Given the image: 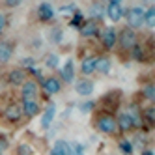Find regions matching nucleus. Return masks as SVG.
Returning <instances> with one entry per match:
<instances>
[{
    "instance_id": "nucleus-28",
    "label": "nucleus",
    "mask_w": 155,
    "mask_h": 155,
    "mask_svg": "<svg viewBox=\"0 0 155 155\" xmlns=\"http://www.w3.org/2000/svg\"><path fill=\"white\" fill-rule=\"evenodd\" d=\"M17 153L19 155H32L34 150H32V146H28V144H21V146L17 148Z\"/></svg>"
},
{
    "instance_id": "nucleus-25",
    "label": "nucleus",
    "mask_w": 155,
    "mask_h": 155,
    "mask_svg": "<svg viewBox=\"0 0 155 155\" xmlns=\"http://www.w3.org/2000/svg\"><path fill=\"white\" fill-rule=\"evenodd\" d=\"M69 155H84V146L79 142L69 144Z\"/></svg>"
},
{
    "instance_id": "nucleus-7",
    "label": "nucleus",
    "mask_w": 155,
    "mask_h": 155,
    "mask_svg": "<svg viewBox=\"0 0 155 155\" xmlns=\"http://www.w3.org/2000/svg\"><path fill=\"white\" fill-rule=\"evenodd\" d=\"M21 112L26 114L28 118H34L39 112V105L36 103V99H26V101H23V105H21Z\"/></svg>"
},
{
    "instance_id": "nucleus-2",
    "label": "nucleus",
    "mask_w": 155,
    "mask_h": 155,
    "mask_svg": "<svg viewBox=\"0 0 155 155\" xmlns=\"http://www.w3.org/2000/svg\"><path fill=\"white\" fill-rule=\"evenodd\" d=\"M125 17H127V25H129L127 28H131V30L144 25V9L142 8H131V9H127Z\"/></svg>"
},
{
    "instance_id": "nucleus-31",
    "label": "nucleus",
    "mask_w": 155,
    "mask_h": 155,
    "mask_svg": "<svg viewBox=\"0 0 155 155\" xmlns=\"http://www.w3.org/2000/svg\"><path fill=\"white\" fill-rule=\"evenodd\" d=\"M144 116H146L148 121H153L155 120V110H153V107H150L148 110H144Z\"/></svg>"
},
{
    "instance_id": "nucleus-14",
    "label": "nucleus",
    "mask_w": 155,
    "mask_h": 155,
    "mask_svg": "<svg viewBox=\"0 0 155 155\" xmlns=\"http://www.w3.org/2000/svg\"><path fill=\"white\" fill-rule=\"evenodd\" d=\"M54 112H56L54 105H49V107L45 108V112H43V116H41V127H43V129H49V127H51L52 118H54Z\"/></svg>"
},
{
    "instance_id": "nucleus-3",
    "label": "nucleus",
    "mask_w": 155,
    "mask_h": 155,
    "mask_svg": "<svg viewBox=\"0 0 155 155\" xmlns=\"http://www.w3.org/2000/svg\"><path fill=\"white\" fill-rule=\"evenodd\" d=\"M118 39H120V45L124 49H131L133 45H137V34L131 28H124V30H121Z\"/></svg>"
},
{
    "instance_id": "nucleus-16",
    "label": "nucleus",
    "mask_w": 155,
    "mask_h": 155,
    "mask_svg": "<svg viewBox=\"0 0 155 155\" xmlns=\"http://www.w3.org/2000/svg\"><path fill=\"white\" fill-rule=\"evenodd\" d=\"M38 15H39L41 21H51V19L54 17V9L51 8V4L43 2V4H39V8H38Z\"/></svg>"
},
{
    "instance_id": "nucleus-39",
    "label": "nucleus",
    "mask_w": 155,
    "mask_h": 155,
    "mask_svg": "<svg viewBox=\"0 0 155 155\" xmlns=\"http://www.w3.org/2000/svg\"><path fill=\"white\" fill-rule=\"evenodd\" d=\"M142 155H153V150H144Z\"/></svg>"
},
{
    "instance_id": "nucleus-30",
    "label": "nucleus",
    "mask_w": 155,
    "mask_h": 155,
    "mask_svg": "<svg viewBox=\"0 0 155 155\" xmlns=\"http://www.w3.org/2000/svg\"><path fill=\"white\" fill-rule=\"evenodd\" d=\"M131 51H133V58H135L137 62H140L142 60V47L140 45H133Z\"/></svg>"
},
{
    "instance_id": "nucleus-9",
    "label": "nucleus",
    "mask_w": 155,
    "mask_h": 155,
    "mask_svg": "<svg viewBox=\"0 0 155 155\" xmlns=\"http://www.w3.org/2000/svg\"><path fill=\"white\" fill-rule=\"evenodd\" d=\"M60 75H62L64 82H73V79H75V64H73V60H68L64 64V68L60 69Z\"/></svg>"
},
{
    "instance_id": "nucleus-17",
    "label": "nucleus",
    "mask_w": 155,
    "mask_h": 155,
    "mask_svg": "<svg viewBox=\"0 0 155 155\" xmlns=\"http://www.w3.org/2000/svg\"><path fill=\"white\" fill-rule=\"evenodd\" d=\"M26 81V73L23 69H13L9 71V82L13 86H23V82Z\"/></svg>"
},
{
    "instance_id": "nucleus-26",
    "label": "nucleus",
    "mask_w": 155,
    "mask_h": 155,
    "mask_svg": "<svg viewBox=\"0 0 155 155\" xmlns=\"http://www.w3.org/2000/svg\"><path fill=\"white\" fill-rule=\"evenodd\" d=\"M81 23H84V15H82V13H79V12H77V13H75V17L71 19V23H69V26H71V28H81Z\"/></svg>"
},
{
    "instance_id": "nucleus-20",
    "label": "nucleus",
    "mask_w": 155,
    "mask_h": 155,
    "mask_svg": "<svg viewBox=\"0 0 155 155\" xmlns=\"http://www.w3.org/2000/svg\"><path fill=\"white\" fill-rule=\"evenodd\" d=\"M52 155H69V142H65V140H56V142H54Z\"/></svg>"
},
{
    "instance_id": "nucleus-12",
    "label": "nucleus",
    "mask_w": 155,
    "mask_h": 155,
    "mask_svg": "<svg viewBox=\"0 0 155 155\" xmlns=\"http://www.w3.org/2000/svg\"><path fill=\"white\" fill-rule=\"evenodd\" d=\"M97 23L95 21H84V25L81 26V36H84V38H94L95 34H97Z\"/></svg>"
},
{
    "instance_id": "nucleus-29",
    "label": "nucleus",
    "mask_w": 155,
    "mask_h": 155,
    "mask_svg": "<svg viewBox=\"0 0 155 155\" xmlns=\"http://www.w3.org/2000/svg\"><path fill=\"white\" fill-rule=\"evenodd\" d=\"M155 88H153V84H148V86H144V97L146 99H150V101H153V97H155Z\"/></svg>"
},
{
    "instance_id": "nucleus-35",
    "label": "nucleus",
    "mask_w": 155,
    "mask_h": 155,
    "mask_svg": "<svg viewBox=\"0 0 155 155\" xmlns=\"http://www.w3.org/2000/svg\"><path fill=\"white\" fill-rule=\"evenodd\" d=\"M4 26H6V17H4L2 13H0V32L4 30Z\"/></svg>"
},
{
    "instance_id": "nucleus-19",
    "label": "nucleus",
    "mask_w": 155,
    "mask_h": 155,
    "mask_svg": "<svg viewBox=\"0 0 155 155\" xmlns=\"http://www.w3.org/2000/svg\"><path fill=\"white\" fill-rule=\"evenodd\" d=\"M95 60H97L95 56H88V58L82 60V65H81L82 75H92L95 71Z\"/></svg>"
},
{
    "instance_id": "nucleus-27",
    "label": "nucleus",
    "mask_w": 155,
    "mask_h": 155,
    "mask_svg": "<svg viewBox=\"0 0 155 155\" xmlns=\"http://www.w3.org/2000/svg\"><path fill=\"white\" fill-rule=\"evenodd\" d=\"M120 150L124 151L125 155H131V153H133V146H131V142H129V140H121V142H120Z\"/></svg>"
},
{
    "instance_id": "nucleus-22",
    "label": "nucleus",
    "mask_w": 155,
    "mask_h": 155,
    "mask_svg": "<svg viewBox=\"0 0 155 155\" xmlns=\"http://www.w3.org/2000/svg\"><path fill=\"white\" fill-rule=\"evenodd\" d=\"M58 62H60V58H58V54H54V52H47L45 56H43V64H45L49 69H56Z\"/></svg>"
},
{
    "instance_id": "nucleus-33",
    "label": "nucleus",
    "mask_w": 155,
    "mask_h": 155,
    "mask_svg": "<svg viewBox=\"0 0 155 155\" xmlns=\"http://www.w3.org/2000/svg\"><path fill=\"white\" fill-rule=\"evenodd\" d=\"M8 150V138L6 137H0V153Z\"/></svg>"
},
{
    "instance_id": "nucleus-4",
    "label": "nucleus",
    "mask_w": 155,
    "mask_h": 155,
    "mask_svg": "<svg viewBox=\"0 0 155 155\" xmlns=\"http://www.w3.org/2000/svg\"><path fill=\"white\" fill-rule=\"evenodd\" d=\"M101 41H103V47L105 49H112L118 41V36H116V30L114 28H103L101 30Z\"/></svg>"
},
{
    "instance_id": "nucleus-11",
    "label": "nucleus",
    "mask_w": 155,
    "mask_h": 155,
    "mask_svg": "<svg viewBox=\"0 0 155 155\" xmlns=\"http://www.w3.org/2000/svg\"><path fill=\"white\" fill-rule=\"evenodd\" d=\"M116 125H118L121 131H131L133 127H135V124H133V118H131L127 112H121V114L116 118Z\"/></svg>"
},
{
    "instance_id": "nucleus-23",
    "label": "nucleus",
    "mask_w": 155,
    "mask_h": 155,
    "mask_svg": "<svg viewBox=\"0 0 155 155\" xmlns=\"http://www.w3.org/2000/svg\"><path fill=\"white\" fill-rule=\"evenodd\" d=\"M62 38H64L62 28H60V26H54V28L51 30V41H52V43H60Z\"/></svg>"
},
{
    "instance_id": "nucleus-13",
    "label": "nucleus",
    "mask_w": 155,
    "mask_h": 155,
    "mask_svg": "<svg viewBox=\"0 0 155 155\" xmlns=\"http://www.w3.org/2000/svg\"><path fill=\"white\" fill-rule=\"evenodd\" d=\"M21 116H23V112H21V105H17V103L8 105V108H6V118L9 121H19Z\"/></svg>"
},
{
    "instance_id": "nucleus-15",
    "label": "nucleus",
    "mask_w": 155,
    "mask_h": 155,
    "mask_svg": "<svg viewBox=\"0 0 155 155\" xmlns=\"http://www.w3.org/2000/svg\"><path fill=\"white\" fill-rule=\"evenodd\" d=\"M12 54H13V49L9 43L6 41H0V64H6L12 60Z\"/></svg>"
},
{
    "instance_id": "nucleus-1",
    "label": "nucleus",
    "mask_w": 155,
    "mask_h": 155,
    "mask_svg": "<svg viewBox=\"0 0 155 155\" xmlns=\"http://www.w3.org/2000/svg\"><path fill=\"white\" fill-rule=\"evenodd\" d=\"M116 118L110 116V114H101L97 118V129L101 133H107V135H112L116 133Z\"/></svg>"
},
{
    "instance_id": "nucleus-8",
    "label": "nucleus",
    "mask_w": 155,
    "mask_h": 155,
    "mask_svg": "<svg viewBox=\"0 0 155 155\" xmlns=\"http://www.w3.org/2000/svg\"><path fill=\"white\" fill-rule=\"evenodd\" d=\"M105 13L108 15L110 21L118 23V21L124 17V9H121V4H108V6L105 8Z\"/></svg>"
},
{
    "instance_id": "nucleus-5",
    "label": "nucleus",
    "mask_w": 155,
    "mask_h": 155,
    "mask_svg": "<svg viewBox=\"0 0 155 155\" xmlns=\"http://www.w3.org/2000/svg\"><path fill=\"white\" fill-rule=\"evenodd\" d=\"M43 90H45L49 95H54V94H58L62 90V82L56 79V77H49V79L43 81Z\"/></svg>"
},
{
    "instance_id": "nucleus-38",
    "label": "nucleus",
    "mask_w": 155,
    "mask_h": 155,
    "mask_svg": "<svg viewBox=\"0 0 155 155\" xmlns=\"http://www.w3.org/2000/svg\"><path fill=\"white\" fill-rule=\"evenodd\" d=\"M107 2H108V4H121L124 0H107Z\"/></svg>"
},
{
    "instance_id": "nucleus-10",
    "label": "nucleus",
    "mask_w": 155,
    "mask_h": 155,
    "mask_svg": "<svg viewBox=\"0 0 155 155\" xmlns=\"http://www.w3.org/2000/svg\"><path fill=\"white\" fill-rule=\"evenodd\" d=\"M75 90H77V94H79V95L88 97V95H92V92H94V82H92V81H88V79H82V81L77 82Z\"/></svg>"
},
{
    "instance_id": "nucleus-34",
    "label": "nucleus",
    "mask_w": 155,
    "mask_h": 155,
    "mask_svg": "<svg viewBox=\"0 0 155 155\" xmlns=\"http://www.w3.org/2000/svg\"><path fill=\"white\" fill-rule=\"evenodd\" d=\"M21 4V0H6V6H9V8H17Z\"/></svg>"
},
{
    "instance_id": "nucleus-36",
    "label": "nucleus",
    "mask_w": 155,
    "mask_h": 155,
    "mask_svg": "<svg viewBox=\"0 0 155 155\" xmlns=\"http://www.w3.org/2000/svg\"><path fill=\"white\" fill-rule=\"evenodd\" d=\"M23 64H25V65H28V68H32V65H34V60H32V58H25V60H23Z\"/></svg>"
},
{
    "instance_id": "nucleus-37",
    "label": "nucleus",
    "mask_w": 155,
    "mask_h": 155,
    "mask_svg": "<svg viewBox=\"0 0 155 155\" xmlns=\"http://www.w3.org/2000/svg\"><path fill=\"white\" fill-rule=\"evenodd\" d=\"M60 12H75V6L71 4V6H65V8H62Z\"/></svg>"
},
{
    "instance_id": "nucleus-21",
    "label": "nucleus",
    "mask_w": 155,
    "mask_h": 155,
    "mask_svg": "<svg viewBox=\"0 0 155 155\" xmlns=\"http://www.w3.org/2000/svg\"><path fill=\"white\" fill-rule=\"evenodd\" d=\"M95 71H99V73L107 75V73L110 71V60H108L107 56L97 58V60H95Z\"/></svg>"
},
{
    "instance_id": "nucleus-18",
    "label": "nucleus",
    "mask_w": 155,
    "mask_h": 155,
    "mask_svg": "<svg viewBox=\"0 0 155 155\" xmlns=\"http://www.w3.org/2000/svg\"><path fill=\"white\" fill-rule=\"evenodd\" d=\"M103 15H105V6L101 2H92V6H90V17H92V21H101Z\"/></svg>"
},
{
    "instance_id": "nucleus-40",
    "label": "nucleus",
    "mask_w": 155,
    "mask_h": 155,
    "mask_svg": "<svg viewBox=\"0 0 155 155\" xmlns=\"http://www.w3.org/2000/svg\"><path fill=\"white\" fill-rule=\"evenodd\" d=\"M144 2H148V0H144Z\"/></svg>"
},
{
    "instance_id": "nucleus-24",
    "label": "nucleus",
    "mask_w": 155,
    "mask_h": 155,
    "mask_svg": "<svg viewBox=\"0 0 155 155\" xmlns=\"http://www.w3.org/2000/svg\"><path fill=\"white\" fill-rule=\"evenodd\" d=\"M153 17H155V8L151 6L148 12H144V23H146L150 28H153Z\"/></svg>"
},
{
    "instance_id": "nucleus-32",
    "label": "nucleus",
    "mask_w": 155,
    "mask_h": 155,
    "mask_svg": "<svg viewBox=\"0 0 155 155\" xmlns=\"http://www.w3.org/2000/svg\"><path fill=\"white\" fill-rule=\"evenodd\" d=\"M92 108H94V101H86V103L81 105V110H82V112H90Z\"/></svg>"
},
{
    "instance_id": "nucleus-6",
    "label": "nucleus",
    "mask_w": 155,
    "mask_h": 155,
    "mask_svg": "<svg viewBox=\"0 0 155 155\" xmlns=\"http://www.w3.org/2000/svg\"><path fill=\"white\" fill-rule=\"evenodd\" d=\"M21 94H23V101H26V99H34L36 94H38V84L34 81H25L23 88H21Z\"/></svg>"
}]
</instances>
